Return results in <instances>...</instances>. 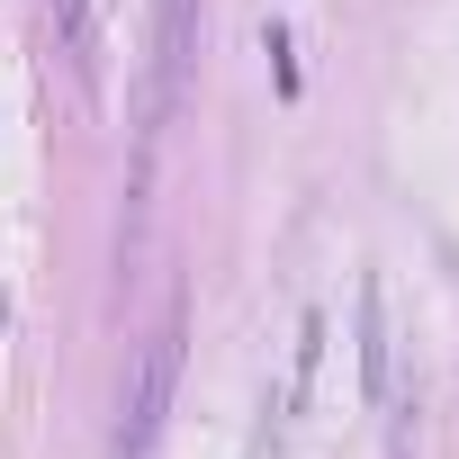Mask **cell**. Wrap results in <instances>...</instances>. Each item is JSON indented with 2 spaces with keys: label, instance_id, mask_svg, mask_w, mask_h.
Wrapping results in <instances>:
<instances>
[{
  "label": "cell",
  "instance_id": "2",
  "mask_svg": "<svg viewBox=\"0 0 459 459\" xmlns=\"http://www.w3.org/2000/svg\"><path fill=\"white\" fill-rule=\"evenodd\" d=\"M189 19L198 0H162V37H153V117H171L180 82H189Z\"/></svg>",
  "mask_w": 459,
  "mask_h": 459
},
{
  "label": "cell",
  "instance_id": "4",
  "mask_svg": "<svg viewBox=\"0 0 459 459\" xmlns=\"http://www.w3.org/2000/svg\"><path fill=\"white\" fill-rule=\"evenodd\" d=\"M55 28H64V64H73V82L82 91H100V28H91V0H55Z\"/></svg>",
  "mask_w": 459,
  "mask_h": 459
},
{
  "label": "cell",
  "instance_id": "6",
  "mask_svg": "<svg viewBox=\"0 0 459 459\" xmlns=\"http://www.w3.org/2000/svg\"><path fill=\"white\" fill-rule=\"evenodd\" d=\"M271 82H280V100H298V55H289V28H271Z\"/></svg>",
  "mask_w": 459,
  "mask_h": 459
},
{
  "label": "cell",
  "instance_id": "5",
  "mask_svg": "<svg viewBox=\"0 0 459 459\" xmlns=\"http://www.w3.org/2000/svg\"><path fill=\"white\" fill-rule=\"evenodd\" d=\"M316 360H325V316H307V325H298V351H289V387H280V423H298V405H307V387H316Z\"/></svg>",
  "mask_w": 459,
  "mask_h": 459
},
{
  "label": "cell",
  "instance_id": "1",
  "mask_svg": "<svg viewBox=\"0 0 459 459\" xmlns=\"http://www.w3.org/2000/svg\"><path fill=\"white\" fill-rule=\"evenodd\" d=\"M171 378H180V325H162V333L144 342V378H135V405H126V459H144V441L162 432Z\"/></svg>",
  "mask_w": 459,
  "mask_h": 459
},
{
  "label": "cell",
  "instance_id": "3",
  "mask_svg": "<svg viewBox=\"0 0 459 459\" xmlns=\"http://www.w3.org/2000/svg\"><path fill=\"white\" fill-rule=\"evenodd\" d=\"M387 378H396V342H387V289L360 280V396L387 405Z\"/></svg>",
  "mask_w": 459,
  "mask_h": 459
}]
</instances>
